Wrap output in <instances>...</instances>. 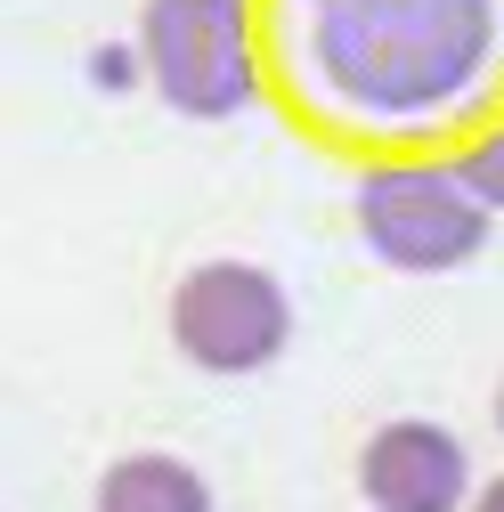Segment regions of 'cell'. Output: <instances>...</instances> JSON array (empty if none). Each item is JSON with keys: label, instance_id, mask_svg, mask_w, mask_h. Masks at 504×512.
Returning <instances> with one entry per match:
<instances>
[{"label": "cell", "instance_id": "6da1fadb", "mask_svg": "<svg viewBox=\"0 0 504 512\" xmlns=\"http://www.w3.org/2000/svg\"><path fill=\"white\" fill-rule=\"evenodd\" d=\"M504 57V0H301V66L350 122L456 114Z\"/></svg>", "mask_w": 504, "mask_h": 512}, {"label": "cell", "instance_id": "7a4b0ae2", "mask_svg": "<svg viewBox=\"0 0 504 512\" xmlns=\"http://www.w3.org/2000/svg\"><path fill=\"white\" fill-rule=\"evenodd\" d=\"M350 212H358L366 252L399 277H448V269L480 261L488 220H496L456 163H374L358 179Z\"/></svg>", "mask_w": 504, "mask_h": 512}, {"label": "cell", "instance_id": "3957f363", "mask_svg": "<svg viewBox=\"0 0 504 512\" xmlns=\"http://www.w3.org/2000/svg\"><path fill=\"white\" fill-rule=\"evenodd\" d=\"M139 57H147L155 98L187 122H228L261 90L244 0H147L139 9Z\"/></svg>", "mask_w": 504, "mask_h": 512}, {"label": "cell", "instance_id": "277c9868", "mask_svg": "<svg viewBox=\"0 0 504 512\" xmlns=\"http://www.w3.org/2000/svg\"><path fill=\"white\" fill-rule=\"evenodd\" d=\"M171 342L204 374H261L293 342V301L261 261H196L171 285Z\"/></svg>", "mask_w": 504, "mask_h": 512}, {"label": "cell", "instance_id": "5b68a950", "mask_svg": "<svg viewBox=\"0 0 504 512\" xmlns=\"http://www.w3.org/2000/svg\"><path fill=\"white\" fill-rule=\"evenodd\" d=\"M358 496L374 512H464L472 504V456L448 423L399 415L358 447Z\"/></svg>", "mask_w": 504, "mask_h": 512}, {"label": "cell", "instance_id": "8992f818", "mask_svg": "<svg viewBox=\"0 0 504 512\" xmlns=\"http://www.w3.org/2000/svg\"><path fill=\"white\" fill-rule=\"evenodd\" d=\"M90 512H212V480L187 464V456L139 447V456H114V464L98 472Z\"/></svg>", "mask_w": 504, "mask_h": 512}, {"label": "cell", "instance_id": "52a82bcc", "mask_svg": "<svg viewBox=\"0 0 504 512\" xmlns=\"http://www.w3.org/2000/svg\"><path fill=\"white\" fill-rule=\"evenodd\" d=\"M456 171L472 179V196H480L488 212H504V122H496L488 139H472V147L456 155Z\"/></svg>", "mask_w": 504, "mask_h": 512}, {"label": "cell", "instance_id": "ba28073f", "mask_svg": "<svg viewBox=\"0 0 504 512\" xmlns=\"http://www.w3.org/2000/svg\"><path fill=\"white\" fill-rule=\"evenodd\" d=\"M472 512H504V472H496V480H488V488L472 496Z\"/></svg>", "mask_w": 504, "mask_h": 512}, {"label": "cell", "instance_id": "9c48e42d", "mask_svg": "<svg viewBox=\"0 0 504 512\" xmlns=\"http://www.w3.org/2000/svg\"><path fill=\"white\" fill-rule=\"evenodd\" d=\"M496 431H504V382H496Z\"/></svg>", "mask_w": 504, "mask_h": 512}]
</instances>
